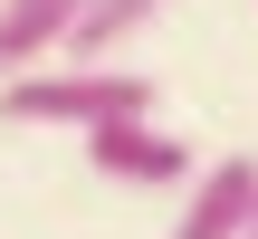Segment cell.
<instances>
[{
	"mask_svg": "<svg viewBox=\"0 0 258 239\" xmlns=\"http://www.w3.org/2000/svg\"><path fill=\"white\" fill-rule=\"evenodd\" d=\"M239 239H258V220H249V230H239Z\"/></svg>",
	"mask_w": 258,
	"mask_h": 239,
	"instance_id": "6",
	"label": "cell"
},
{
	"mask_svg": "<svg viewBox=\"0 0 258 239\" xmlns=\"http://www.w3.org/2000/svg\"><path fill=\"white\" fill-rule=\"evenodd\" d=\"M163 10H172V0H86L57 57H115V48H124V38H144Z\"/></svg>",
	"mask_w": 258,
	"mask_h": 239,
	"instance_id": "5",
	"label": "cell"
},
{
	"mask_svg": "<svg viewBox=\"0 0 258 239\" xmlns=\"http://www.w3.org/2000/svg\"><path fill=\"white\" fill-rule=\"evenodd\" d=\"M77 10H86V0H0V77L57 57L67 29H77Z\"/></svg>",
	"mask_w": 258,
	"mask_h": 239,
	"instance_id": "4",
	"label": "cell"
},
{
	"mask_svg": "<svg viewBox=\"0 0 258 239\" xmlns=\"http://www.w3.org/2000/svg\"><path fill=\"white\" fill-rule=\"evenodd\" d=\"M0 115L10 125H105V115H153V77L144 67H115V57H57V67H29L0 86Z\"/></svg>",
	"mask_w": 258,
	"mask_h": 239,
	"instance_id": "1",
	"label": "cell"
},
{
	"mask_svg": "<svg viewBox=\"0 0 258 239\" xmlns=\"http://www.w3.org/2000/svg\"><path fill=\"white\" fill-rule=\"evenodd\" d=\"M249 220H258V153H230L191 182V211H182L172 239H239Z\"/></svg>",
	"mask_w": 258,
	"mask_h": 239,
	"instance_id": "3",
	"label": "cell"
},
{
	"mask_svg": "<svg viewBox=\"0 0 258 239\" xmlns=\"http://www.w3.org/2000/svg\"><path fill=\"white\" fill-rule=\"evenodd\" d=\"M86 163L105 172V182H182L191 172V144L182 134H163L153 115H105V125H86Z\"/></svg>",
	"mask_w": 258,
	"mask_h": 239,
	"instance_id": "2",
	"label": "cell"
}]
</instances>
